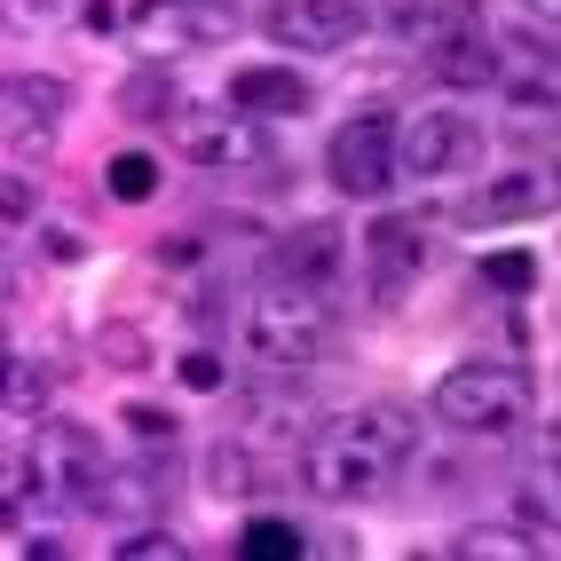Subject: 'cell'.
I'll return each mask as SVG.
<instances>
[{"label": "cell", "instance_id": "obj_1", "mask_svg": "<svg viewBox=\"0 0 561 561\" xmlns=\"http://www.w3.org/2000/svg\"><path fill=\"white\" fill-rule=\"evenodd\" d=\"M411 451H420V411H403V403H356V411L324 420L301 443V491L324 499V506L380 499L388 482L403 474Z\"/></svg>", "mask_w": 561, "mask_h": 561}, {"label": "cell", "instance_id": "obj_2", "mask_svg": "<svg viewBox=\"0 0 561 561\" xmlns=\"http://www.w3.org/2000/svg\"><path fill=\"white\" fill-rule=\"evenodd\" d=\"M332 285H301V277H261L253 301H245V356H261L270 371H301L332 348Z\"/></svg>", "mask_w": 561, "mask_h": 561}, {"label": "cell", "instance_id": "obj_3", "mask_svg": "<svg viewBox=\"0 0 561 561\" xmlns=\"http://www.w3.org/2000/svg\"><path fill=\"white\" fill-rule=\"evenodd\" d=\"M427 411H435V427H451V435H522L530 427V411H538V380L522 364H506V356H467V364H451L435 380V396H427Z\"/></svg>", "mask_w": 561, "mask_h": 561}, {"label": "cell", "instance_id": "obj_4", "mask_svg": "<svg viewBox=\"0 0 561 561\" xmlns=\"http://www.w3.org/2000/svg\"><path fill=\"white\" fill-rule=\"evenodd\" d=\"M24 459H32V491L48 499V514H64V506L88 514L103 474H111V451H103V435L88 420H41L32 443H24Z\"/></svg>", "mask_w": 561, "mask_h": 561}, {"label": "cell", "instance_id": "obj_5", "mask_svg": "<svg viewBox=\"0 0 561 561\" xmlns=\"http://www.w3.org/2000/svg\"><path fill=\"white\" fill-rule=\"evenodd\" d=\"M396 174H403V127L388 119V111H356V119L332 127L324 142V182L341 198H388L396 191Z\"/></svg>", "mask_w": 561, "mask_h": 561}, {"label": "cell", "instance_id": "obj_6", "mask_svg": "<svg viewBox=\"0 0 561 561\" xmlns=\"http://www.w3.org/2000/svg\"><path fill=\"white\" fill-rule=\"evenodd\" d=\"M238 32V9L230 0H135L127 9V41L135 56H191V48H214V41H230Z\"/></svg>", "mask_w": 561, "mask_h": 561}, {"label": "cell", "instance_id": "obj_7", "mask_svg": "<svg viewBox=\"0 0 561 561\" xmlns=\"http://www.w3.org/2000/svg\"><path fill=\"white\" fill-rule=\"evenodd\" d=\"M182 151H191L198 167H214V174H261V182H277V167H285V151L253 127V111H238V103L191 111V119H182Z\"/></svg>", "mask_w": 561, "mask_h": 561}, {"label": "cell", "instance_id": "obj_8", "mask_svg": "<svg viewBox=\"0 0 561 561\" xmlns=\"http://www.w3.org/2000/svg\"><path fill=\"white\" fill-rule=\"evenodd\" d=\"M538 214H561V159L506 167V174L482 182V191L459 198V221H467V230H506V221H538Z\"/></svg>", "mask_w": 561, "mask_h": 561}, {"label": "cell", "instance_id": "obj_9", "mask_svg": "<svg viewBox=\"0 0 561 561\" xmlns=\"http://www.w3.org/2000/svg\"><path fill=\"white\" fill-rule=\"evenodd\" d=\"M364 32H371L364 0H277L270 9V41L293 48V56H341Z\"/></svg>", "mask_w": 561, "mask_h": 561}, {"label": "cell", "instance_id": "obj_10", "mask_svg": "<svg viewBox=\"0 0 561 561\" xmlns=\"http://www.w3.org/2000/svg\"><path fill=\"white\" fill-rule=\"evenodd\" d=\"M167 499H174V459L142 451V459H111V474H103V491H95L88 514H103L111 530H135V522H159Z\"/></svg>", "mask_w": 561, "mask_h": 561}, {"label": "cell", "instance_id": "obj_11", "mask_svg": "<svg viewBox=\"0 0 561 561\" xmlns=\"http://www.w3.org/2000/svg\"><path fill=\"white\" fill-rule=\"evenodd\" d=\"M427 56V80L435 88H506V56H514V32H491V24H459V32H443Z\"/></svg>", "mask_w": 561, "mask_h": 561}, {"label": "cell", "instance_id": "obj_12", "mask_svg": "<svg viewBox=\"0 0 561 561\" xmlns=\"http://www.w3.org/2000/svg\"><path fill=\"white\" fill-rule=\"evenodd\" d=\"M474 159H482V119H467V111H420L403 127V174L411 182H443Z\"/></svg>", "mask_w": 561, "mask_h": 561}, {"label": "cell", "instance_id": "obj_13", "mask_svg": "<svg viewBox=\"0 0 561 561\" xmlns=\"http://www.w3.org/2000/svg\"><path fill=\"white\" fill-rule=\"evenodd\" d=\"M427 221H371L364 230V270H371V285H380V301H403L411 293V277L427 270Z\"/></svg>", "mask_w": 561, "mask_h": 561}, {"label": "cell", "instance_id": "obj_14", "mask_svg": "<svg viewBox=\"0 0 561 561\" xmlns=\"http://www.w3.org/2000/svg\"><path fill=\"white\" fill-rule=\"evenodd\" d=\"M71 111V80H56V71H16L9 80V151H41V142L64 127Z\"/></svg>", "mask_w": 561, "mask_h": 561}, {"label": "cell", "instance_id": "obj_15", "mask_svg": "<svg viewBox=\"0 0 561 561\" xmlns=\"http://www.w3.org/2000/svg\"><path fill=\"white\" fill-rule=\"evenodd\" d=\"M514 506L538 538H561V427L530 435V451L514 467Z\"/></svg>", "mask_w": 561, "mask_h": 561}, {"label": "cell", "instance_id": "obj_16", "mask_svg": "<svg viewBox=\"0 0 561 561\" xmlns=\"http://www.w3.org/2000/svg\"><path fill=\"white\" fill-rule=\"evenodd\" d=\"M348 261V230L341 221H301L270 245V277H301V285H332Z\"/></svg>", "mask_w": 561, "mask_h": 561}, {"label": "cell", "instance_id": "obj_17", "mask_svg": "<svg viewBox=\"0 0 561 561\" xmlns=\"http://www.w3.org/2000/svg\"><path fill=\"white\" fill-rule=\"evenodd\" d=\"M230 103L253 111V119H309L317 88L301 80V71H285V64H245L238 80H230Z\"/></svg>", "mask_w": 561, "mask_h": 561}, {"label": "cell", "instance_id": "obj_18", "mask_svg": "<svg viewBox=\"0 0 561 561\" xmlns=\"http://www.w3.org/2000/svg\"><path fill=\"white\" fill-rule=\"evenodd\" d=\"M443 553H451V561H530V553H546V546H538L530 522H522V530H514V522H467Z\"/></svg>", "mask_w": 561, "mask_h": 561}, {"label": "cell", "instance_id": "obj_19", "mask_svg": "<svg viewBox=\"0 0 561 561\" xmlns=\"http://www.w3.org/2000/svg\"><path fill=\"white\" fill-rule=\"evenodd\" d=\"M119 119H135V127H182L191 111H182V88L151 64V71H135V80L119 88Z\"/></svg>", "mask_w": 561, "mask_h": 561}, {"label": "cell", "instance_id": "obj_20", "mask_svg": "<svg viewBox=\"0 0 561 561\" xmlns=\"http://www.w3.org/2000/svg\"><path fill=\"white\" fill-rule=\"evenodd\" d=\"M48 396H56V371L41 356H9V420L16 427H41L48 420Z\"/></svg>", "mask_w": 561, "mask_h": 561}, {"label": "cell", "instance_id": "obj_21", "mask_svg": "<svg viewBox=\"0 0 561 561\" xmlns=\"http://www.w3.org/2000/svg\"><path fill=\"white\" fill-rule=\"evenodd\" d=\"M206 491H221V499H253L261 491V459L245 451L238 435H221L214 451H206Z\"/></svg>", "mask_w": 561, "mask_h": 561}, {"label": "cell", "instance_id": "obj_22", "mask_svg": "<svg viewBox=\"0 0 561 561\" xmlns=\"http://www.w3.org/2000/svg\"><path fill=\"white\" fill-rule=\"evenodd\" d=\"M103 191L119 198V206H142L159 191V159L151 151H119V159H103Z\"/></svg>", "mask_w": 561, "mask_h": 561}, {"label": "cell", "instance_id": "obj_23", "mask_svg": "<svg viewBox=\"0 0 561 561\" xmlns=\"http://www.w3.org/2000/svg\"><path fill=\"white\" fill-rule=\"evenodd\" d=\"M301 546H309V538L293 530V522H277V514H261V522H245V530H238V553H245V561H293Z\"/></svg>", "mask_w": 561, "mask_h": 561}, {"label": "cell", "instance_id": "obj_24", "mask_svg": "<svg viewBox=\"0 0 561 561\" xmlns=\"http://www.w3.org/2000/svg\"><path fill=\"white\" fill-rule=\"evenodd\" d=\"M111 553H119V561H182L191 546H182V538L167 530V522H135V530H127L119 546H111Z\"/></svg>", "mask_w": 561, "mask_h": 561}, {"label": "cell", "instance_id": "obj_25", "mask_svg": "<svg viewBox=\"0 0 561 561\" xmlns=\"http://www.w3.org/2000/svg\"><path fill=\"white\" fill-rule=\"evenodd\" d=\"M474 277H482V285H499V293H530V285H538V261H530V253H491Z\"/></svg>", "mask_w": 561, "mask_h": 561}, {"label": "cell", "instance_id": "obj_26", "mask_svg": "<svg viewBox=\"0 0 561 561\" xmlns=\"http://www.w3.org/2000/svg\"><path fill=\"white\" fill-rule=\"evenodd\" d=\"M127 420V435L142 443V451H167L174 443V411H159V403H135V411H119Z\"/></svg>", "mask_w": 561, "mask_h": 561}, {"label": "cell", "instance_id": "obj_27", "mask_svg": "<svg viewBox=\"0 0 561 561\" xmlns=\"http://www.w3.org/2000/svg\"><path fill=\"white\" fill-rule=\"evenodd\" d=\"M103 364H119V371H142V364H151L142 332H135V324H103Z\"/></svg>", "mask_w": 561, "mask_h": 561}, {"label": "cell", "instance_id": "obj_28", "mask_svg": "<svg viewBox=\"0 0 561 561\" xmlns=\"http://www.w3.org/2000/svg\"><path fill=\"white\" fill-rule=\"evenodd\" d=\"M182 380H191V388H221L230 371H221V356H214V348H198V356H182Z\"/></svg>", "mask_w": 561, "mask_h": 561}, {"label": "cell", "instance_id": "obj_29", "mask_svg": "<svg viewBox=\"0 0 561 561\" xmlns=\"http://www.w3.org/2000/svg\"><path fill=\"white\" fill-rule=\"evenodd\" d=\"M32 221V182H24V167H9V230H24Z\"/></svg>", "mask_w": 561, "mask_h": 561}, {"label": "cell", "instance_id": "obj_30", "mask_svg": "<svg viewBox=\"0 0 561 561\" xmlns=\"http://www.w3.org/2000/svg\"><path fill=\"white\" fill-rule=\"evenodd\" d=\"M16 9H24L32 24H64V16H80V0H16Z\"/></svg>", "mask_w": 561, "mask_h": 561}, {"label": "cell", "instance_id": "obj_31", "mask_svg": "<svg viewBox=\"0 0 561 561\" xmlns=\"http://www.w3.org/2000/svg\"><path fill=\"white\" fill-rule=\"evenodd\" d=\"M530 16H546V24H561V0H522Z\"/></svg>", "mask_w": 561, "mask_h": 561}]
</instances>
